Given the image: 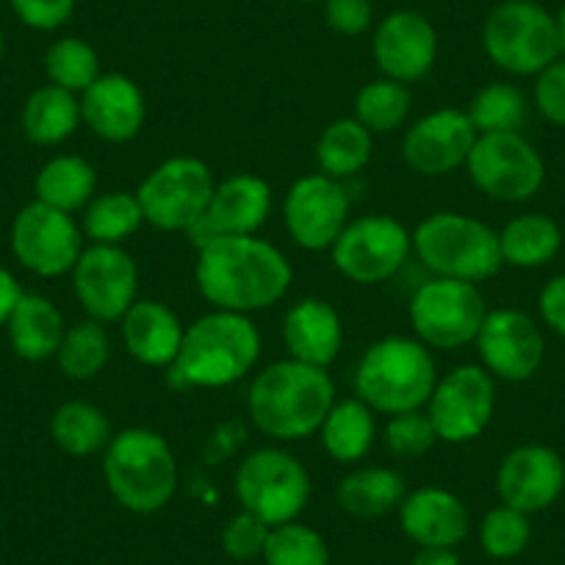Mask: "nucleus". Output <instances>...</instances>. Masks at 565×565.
<instances>
[{
    "instance_id": "9",
    "label": "nucleus",
    "mask_w": 565,
    "mask_h": 565,
    "mask_svg": "<svg viewBox=\"0 0 565 565\" xmlns=\"http://www.w3.org/2000/svg\"><path fill=\"white\" fill-rule=\"evenodd\" d=\"M416 339L430 350H460L475 344L488 317L486 295L477 282L433 277L418 286L407 306Z\"/></svg>"
},
{
    "instance_id": "51",
    "label": "nucleus",
    "mask_w": 565,
    "mask_h": 565,
    "mask_svg": "<svg viewBox=\"0 0 565 565\" xmlns=\"http://www.w3.org/2000/svg\"><path fill=\"white\" fill-rule=\"evenodd\" d=\"M297 3H324V0H297Z\"/></svg>"
},
{
    "instance_id": "14",
    "label": "nucleus",
    "mask_w": 565,
    "mask_h": 565,
    "mask_svg": "<svg viewBox=\"0 0 565 565\" xmlns=\"http://www.w3.org/2000/svg\"><path fill=\"white\" fill-rule=\"evenodd\" d=\"M12 253L34 275L62 277L73 271L84 253V231L73 214L34 200L14 216Z\"/></svg>"
},
{
    "instance_id": "29",
    "label": "nucleus",
    "mask_w": 565,
    "mask_h": 565,
    "mask_svg": "<svg viewBox=\"0 0 565 565\" xmlns=\"http://www.w3.org/2000/svg\"><path fill=\"white\" fill-rule=\"evenodd\" d=\"M322 447L335 463H358L366 458L377 438V424H374V411L363 399H341L330 407L322 427Z\"/></svg>"
},
{
    "instance_id": "24",
    "label": "nucleus",
    "mask_w": 565,
    "mask_h": 565,
    "mask_svg": "<svg viewBox=\"0 0 565 565\" xmlns=\"http://www.w3.org/2000/svg\"><path fill=\"white\" fill-rule=\"evenodd\" d=\"M282 344L295 361L328 369L344 344L339 311L319 297H306L282 319Z\"/></svg>"
},
{
    "instance_id": "40",
    "label": "nucleus",
    "mask_w": 565,
    "mask_h": 565,
    "mask_svg": "<svg viewBox=\"0 0 565 565\" xmlns=\"http://www.w3.org/2000/svg\"><path fill=\"white\" fill-rule=\"evenodd\" d=\"M530 515L515 508H508V504H499V508L488 510L480 524L482 552L493 559L519 557L526 548V543H530Z\"/></svg>"
},
{
    "instance_id": "3",
    "label": "nucleus",
    "mask_w": 565,
    "mask_h": 565,
    "mask_svg": "<svg viewBox=\"0 0 565 565\" xmlns=\"http://www.w3.org/2000/svg\"><path fill=\"white\" fill-rule=\"evenodd\" d=\"M258 358L260 333L253 319L214 308L186 328L167 383L175 391L225 388L247 377Z\"/></svg>"
},
{
    "instance_id": "35",
    "label": "nucleus",
    "mask_w": 565,
    "mask_h": 565,
    "mask_svg": "<svg viewBox=\"0 0 565 565\" xmlns=\"http://www.w3.org/2000/svg\"><path fill=\"white\" fill-rule=\"evenodd\" d=\"M108 358H111V341H108L106 324L95 322V319L67 328L56 352L62 374L75 383L95 380L106 369Z\"/></svg>"
},
{
    "instance_id": "21",
    "label": "nucleus",
    "mask_w": 565,
    "mask_h": 565,
    "mask_svg": "<svg viewBox=\"0 0 565 565\" xmlns=\"http://www.w3.org/2000/svg\"><path fill=\"white\" fill-rule=\"evenodd\" d=\"M565 488V463L554 449L524 444L508 452L497 471V493L502 504L521 513L552 508Z\"/></svg>"
},
{
    "instance_id": "19",
    "label": "nucleus",
    "mask_w": 565,
    "mask_h": 565,
    "mask_svg": "<svg viewBox=\"0 0 565 565\" xmlns=\"http://www.w3.org/2000/svg\"><path fill=\"white\" fill-rule=\"evenodd\" d=\"M271 214V189L253 172H238L216 183L209 211L186 233L194 247H205L216 236H255Z\"/></svg>"
},
{
    "instance_id": "6",
    "label": "nucleus",
    "mask_w": 565,
    "mask_h": 565,
    "mask_svg": "<svg viewBox=\"0 0 565 565\" xmlns=\"http://www.w3.org/2000/svg\"><path fill=\"white\" fill-rule=\"evenodd\" d=\"M413 253L436 277L482 282L504 266L499 233L458 211L430 214L413 233Z\"/></svg>"
},
{
    "instance_id": "43",
    "label": "nucleus",
    "mask_w": 565,
    "mask_h": 565,
    "mask_svg": "<svg viewBox=\"0 0 565 565\" xmlns=\"http://www.w3.org/2000/svg\"><path fill=\"white\" fill-rule=\"evenodd\" d=\"M535 106L552 125L565 128V62H552L543 73H537Z\"/></svg>"
},
{
    "instance_id": "48",
    "label": "nucleus",
    "mask_w": 565,
    "mask_h": 565,
    "mask_svg": "<svg viewBox=\"0 0 565 565\" xmlns=\"http://www.w3.org/2000/svg\"><path fill=\"white\" fill-rule=\"evenodd\" d=\"M411 565H460V557L452 548H422Z\"/></svg>"
},
{
    "instance_id": "11",
    "label": "nucleus",
    "mask_w": 565,
    "mask_h": 565,
    "mask_svg": "<svg viewBox=\"0 0 565 565\" xmlns=\"http://www.w3.org/2000/svg\"><path fill=\"white\" fill-rule=\"evenodd\" d=\"M413 253V233L388 214L350 220L330 247L333 266L358 286H372L394 277Z\"/></svg>"
},
{
    "instance_id": "16",
    "label": "nucleus",
    "mask_w": 565,
    "mask_h": 565,
    "mask_svg": "<svg viewBox=\"0 0 565 565\" xmlns=\"http://www.w3.org/2000/svg\"><path fill=\"white\" fill-rule=\"evenodd\" d=\"M282 220L297 247L308 253H322L333 247L341 231L350 225V194L344 183L322 172L302 175L291 183L286 194Z\"/></svg>"
},
{
    "instance_id": "36",
    "label": "nucleus",
    "mask_w": 565,
    "mask_h": 565,
    "mask_svg": "<svg viewBox=\"0 0 565 565\" xmlns=\"http://www.w3.org/2000/svg\"><path fill=\"white\" fill-rule=\"evenodd\" d=\"M466 114L477 134H521L530 119V103L519 86L488 84L471 97Z\"/></svg>"
},
{
    "instance_id": "34",
    "label": "nucleus",
    "mask_w": 565,
    "mask_h": 565,
    "mask_svg": "<svg viewBox=\"0 0 565 565\" xmlns=\"http://www.w3.org/2000/svg\"><path fill=\"white\" fill-rule=\"evenodd\" d=\"M141 225H145V214H141L136 192L114 189V192L95 194L89 200V205L84 209V227L81 231L86 233V238H92V244H117L119 247Z\"/></svg>"
},
{
    "instance_id": "1",
    "label": "nucleus",
    "mask_w": 565,
    "mask_h": 565,
    "mask_svg": "<svg viewBox=\"0 0 565 565\" xmlns=\"http://www.w3.org/2000/svg\"><path fill=\"white\" fill-rule=\"evenodd\" d=\"M198 289L216 311L249 313L277 306L295 269L271 242L258 236H216L198 249Z\"/></svg>"
},
{
    "instance_id": "20",
    "label": "nucleus",
    "mask_w": 565,
    "mask_h": 565,
    "mask_svg": "<svg viewBox=\"0 0 565 565\" xmlns=\"http://www.w3.org/2000/svg\"><path fill=\"white\" fill-rule=\"evenodd\" d=\"M372 51L385 78L405 86L416 84L436 67L438 31L424 14L399 9L380 20Z\"/></svg>"
},
{
    "instance_id": "26",
    "label": "nucleus",
    "mask_w": 565,
    "mask_h": 565,
    "mask_svg": "<svg viewBox=\"0 0 565 565\" xmlns=\"http://www.w3.org/2000/svg\"><path fill=\"white\" fill-rule=\"evenodd\" d=\"M7 330L14 355L31 363L56 358L64 333H67L62 311L42 295L20 297L18 308L9 317Z\"/></svg>"
},
{
    "instance_id": "7",
    "label": "nucleus",
    "mask_w": 565,
    "mask_h": 565,
    "mask_svg": "<svg viewBox=\"0 0 565 565\" xmlns=\"http://www.w3.org/2000/svg\"><path fill=\"white\" fill-rule=\"evenodd\" d=\"M482 47L510 75H537L559 58L554 14L535 0H504L486 18Z\"/></svg>"
},
{
    "instance_id": "31",
    "label": "nucleus",
    "mask_w": 565,
    "mask_h": 565,
    "mask_svg": "<svg viewBox=\"0 0 565 565\" xmlns=\"http://www.w3.org/2000/svg\"><path fill=\"white\" fill-rule=\"evenodd\" d=\"M374 153V136L355 117H341L322 130L317 141L319 172L344 183L366 170Z\"/></svg>"
},
{
    "instance_id": "23",
    "label": "nucleus",
    "mask_w": 565,
    "mask_h": 565,
    "mask_svg": "<svg viewBox=\"0 0 565 565\" xmlns=\"http://www.w3.org/2000/svg\"><path fill=\"white\" fill-rule=\"evenodd\" d=\"M402 532L422 548H455L469 535V510L458 493L427 486L399 504Z\"/></svg>"
},
{
    "instance_id": "47",
    "label": "nucleus",
    "mask_w": 565,
    "mask_h": 565,
    "mask_svg": "<svg viewBox=\"0 0 565 565\" xmlns=\"http://www.w3.org/2000/svg\"><path fill=\"white\" fill-rule=\"evenodd\" d=\"M23 295L25 291L20 289L18 277H14L7 266H0V328H7L9 317L14 313V308H18L20 297Z\"/></svg>"
},
{
    "instance_id": "41",
    "label": "nucleus",
    "mask_w": 565,
    "mask_h": 565,
    "mask_svg": "<svg viewBox=\"0 0 565 565\" xmlns=\"http://www.w3.org/2000/svg\"><path fill=\"white\" fill-rule=\"evenodd\" d=\"M383 441L385 449L396 458H422L438 444V433L427 413L407 411L388 418Z\"/></svg>"
},
{
    "instance_id": "39",
    "label": "nucleus",
    "mask_w": 565,
    "mask_h": 565,
    "mask_svg": "<svg viewBox=\"0 0 565 565\" xmlns=\"http://www.w3.org/2000/svg\"><path fill=\"white\" fill-rule=\"evenodd\" d=\"M264 559L266 565H330V548L313 526L289 521L271 526Z\"/></svg>"
},
{
    "instance_id": "13",
    "label": "nucleus",
    "mask_w": 565,
    "mask_h": 565,
    "mask_svg": "<svg viewBox=\"0 0 565 565\" xmlns=\"http://www.w3.org/2000/svg\"><path fill=\"white\" fill-rule=\"evenodd\" d=\"M497 411V383L477 363H463L438 377L427 416L444 444H469L486 433Z\"/></svg>"
},
{
    "instance_id": "10",
    "label": "nucleus",
    "mask_w": 565,
    "mask_h": 565,
    "mask_svg": "<svg viewBox=\"0 0 565 565\" xmlns=\"http://www.w3.org/2000/svg\"><path fill=\"white\" fill-rule=\"evenodd\" d=\"M214 172L194 156L161 161L136 189L145 222L167 233H189L205 216L214 194Z\"/></svg>"
},
{
    "instance_id": "33",
    "label": "nucleus",
    "mask_w": 565,
    "mask_h": 565,
    "mask_svg": "<svg viewBox=\"0 0 565 565\" xmlns=\"http://www.w3.org/2000/svg\"><path fill=\"white\" fill-rule=\"evenodd\" d=\"M51 438L62 452L73 458H89V455L106 452L111 441V422L97 405L84 399L64 402L56 407L51 418Z\"/></svg>"
},
{
    "instance_id": "27",
    "label": "nucleus",
    "mask_w": 565,
    "mask_h": 565,
    "mask_svg": "<svg viewBox=\"0 0 565 565\" xmlns=\"http://www.w3.org/2000/svg\"><path fill=\"white\" fill-rule=\"evenodd\" d=\"M23 134L25 139L40 148H56L78 130L84 122L81 117V100L73 92L56 84H45L31 92L23 106Z\"/></svg>"
},
{
    "instance_id": "46",
    "label": "nucleus",
    "mask_w": 565,
    "mask_h": 565,
    "mask_svg": "<svg viewBox=\"0 0 565 565\" xmlns=\"http://www.w3.org/2000/svg\"><path fill=\"white\" fill-rule=\"evenodd\" d=\"M537 308H541L543 322L565 339V275L552 277L543 286L541 297H537Z\"/></svg>"
},
{
    "instance_id": "44",
    "label": "nucleus",
    "mask_w": 565,
    "mask_h": 565,
    "mask_svg": "<svg viewBox=\"0 0 565 565\" xmlns=\"http://www.w3.org/2000/svg\"><path fill=\"white\" fill-rule=\"evenodd\" d=\"M20 23L34 31H56L73 18L75 0H9Z\"/></svg>"
},
{
    "instance_id": "15",
    "label": "nucleus",
    "mask_w": 565,
    "mask_h": 565,
    "mask_svg": "<svg viewBox=\"0 0 565 565\" xmlns=\"http://www.w3.org/2000/svg\"><path fill=\"white\" fill-rule=\"evenodd\" d=\"M73 291L89 319L95 322H122L139 295L136 260L117 244L84 247L73 266Z\"/></svg>"
},
{
    "instance_id": "4",
    "label": "nucleus",
    "mask_w": 565,
    "mask_h": 565,
    "mask_svg": "<svg viewBox=\"0 0 565 565\" xmlns=\"http://www.w3.org/2000/svg\"><path fill=\"white\" fill-rule=\"evenodd\" d=\"M103 477L125 510L150 515L164 510L178 493V460L170 441L148 427H130L108 441Z\"/></svg>"
},
{
    "instance_id": "49",
    "label": "nucleus",
    "mask_w": 565,
    "mask_h": 565,
    "mask_svg": "<svg viewBox=\"0 0 565 565\" xmlns=\"http://www.w3.org/2000/svg\"><path fill=\"white\" fill-rule=\"evenodd\" d=\"M554 25H557V42H559V53L565 56V7L554 14Z\"/></svg>"
},
{
    "instance_id": "50",
    "label": "nucleus",
    "mask_w": 565,
    "mask_h": 565,
    "mask_svg": "<svg viewBox=\"0 0 565 565\" xmlns=\"http://www.w3.org/2000/svg\"><path fill=\"white\" fill-rule=\"evenodd\" d=\"M0 58H3V31H0Z\"/></svg>"
},
{
    "instance_id": "28",
    "label": "nucleus",
    "mask_w": 565,
    "mask_h": 565,
    "mask_svg": "<svg viewBox=\"0 0 565 565\" xmlns=\"http://www.w3.org/2000/svg\"><path fill=\"white\" fill-rule=\"evenodd\" d=\"M405 497L407 491L402 475L385 469V466H366V469L352 471L335 488L339 508L363 521L383 519L391 510H399Z\"/></svg>"
},
{
    "instance_id": "25",
    "label": "nucleus",
    "mask_w": 565,
    "mask_h": 565,
    "mask_svg": "<svg viewBox=\"0 0 565 565\" xmlns=\"http://www.w3.org/2000/svg\"><path fill=\"white\" fill-rule=\"evenodd\" d=\"M119 324L130 358L141 366L170 369L175 363L186 328L170 306L159 300H136Z\"/></svg>"
},
{
    "instance_id": "12",
    "label": "nucleus",
    "mask_w": 565,
    "mask_h": 565,
    "mask_svg": "<svg viewBox=\"0 0 565 565\" xmlns=\"http://www.w3.org/2000/svg\"><path fill=\"white\" fill-rule=\"evenodd\" d=\"M466 170L471 183L499 203H526L546 178L541 153L521 134H480Z\"/></svg>"
},
{
    "instance_id": "38",
    "label": "nucleus",
    "mask_w": 565,
    "mask_h": 565,
    "mask_svg": "<svg viewBox=\"0 0 565 565\" xmlns=\"http://www.w3.org/2000/svg\"><path fill=\"white\" fill-rule=\"evenodd\" d=\"M411 114V92L391 78L372 81L355 97V119L369 134H391L402 128Z\"/></svg>"
},
{
    "instance_id": "45",
    "label": "nucleus",
    "mask_w": 565,
    "mask_h": 565,
    "mask_svg": "<svg viewBox=\"0 0 565 565\" xmlns=\"http://www.w3.org/2000/svg\"><path fill=\"white\" fill-rule=\"evenodd\" d=\"M324 20L341 36H361L372 29V0H324Z\"/></svg>"
},
{
    "instance_id": "8",
    "label": "nucleus",
    "mask_w": 565,
    "mask_h": 565,
    "mask_svg": "<svg viewBox=\"0 0 565 565\" xmlns=\"http://www.w3.org/2000/svg\"><path fill=\"white\" fill-rule=\"evenodd\" d=\"M233 491L247 513L269 526L289 524L311 499V475L295 455L277 447L255 449L238 463Z\"/></svg>"
},
{
    "instance_id": "18",
    "label": "nucleus",
    "mask_w": 565,
    "mask_h": 565,
    "mask_svg": "<svg viewBox=\"0 0 565 565\" xmlns=\"http://www.w3.org/2000/svg\"><path fill=\"white\" fill-rule=\"evenodd\" d=\"M475 344L482 369L491 372V377L508 380V383L530 380L541 369L543 352H546L537 324L513 308L488 311Z\"/></svg>"
},
{
    "instance_id": "32",
    "label": "nucleus",
    "mask_w": 565,
    "mask_h": 565,
    "mask_svg": "<svg viewBox=\"0 0 565 565\" xmlns=\"http://www.w3.org/2000/svg\"><path fill=\"white\" fill-rule=\"evenodd\" d=\"M504 264L515 269H537L554 260L563 247V233L557 222L546 214H521L499 231Z\"/></svg>"
},
{
    "instance_id": "5",
    "label": "nucleus",
    "mask_w": 565,
    "mask_h": 565,
    "mask_svg": "<svg viewBox=\"0 0 565 565\" xmlns=\"http://www.w3.org/2000/svg\"><path fill=\"white\" fill-rule=\"evenodd\" d=\"M438 383L430 347L407 335H388L369 347L355 366V394L374 413L422 411Z\"/></svg>"
},
{
    "instance_id": "37",
    "label": "nucleus",
    "mask_w": 565,
    "mask_h": 565,
    "mask_svg": "<svg viewBox=\"0 0 565 565\" xmlns=\"http://www.w3.org/2000/svg\"><path fill=\"white\" fill-rule=\"evenodd\" d=\"M47 81L73 95H84L97 78H100V56L89 42L78 36H64L56 40L45 53Z\"/></svg>"
},
{
    "instance_id": "42",
    "label": "nucleus",
    "mask_w": 565,
    "mask_h": 565,
    "mask_svg": "<svg viewBox=\"0 0 565 565\" xmlns=\"http://www.w3.org/2000/svg\"><path fill=\"white\" fill-rule=\"evenodd\" d=\"M269 532L271 526L266 524V521H260L258 515L242 510V513L233 515L225 524V530H222V548H225L227 557L233 559L264 557Z\"/></svg>"
},
{
    "instance_id": "30",
    "label": "nucleus",
    "mask_w": 565,
    "mask_h": 565,
    "mask_svg": "<svg viewBox=\"0 0 565 565\" xmlns=\"http://www.w3.org/2000/svg\"><path fill=\"white\" fill-rule=\"evenodd\" d=\"M34 194L40 203L64 211V214L84 211L89 200L97 194L95 167L86 159H81V156H53L36 172Z\"/></svg>"
},
{
    "instance_id": "17",
    "label": "nucleus",
    "mask_w": 565,
    "mask_h": 565,
    "mask_svg": "<svg viewBox=\"0 0 565 565\" xmlns=\"http://www.w3.org/2000/svg\"><path fill=\"white\" fill-rule=\"evenodd\" d=\"M477 136L480 134L471 125L469 114L460 108H438L407 128L402 139V159L424 178L449 175L466 167Z\"/></svg>"
},
{
    "instance_id": "22",
    "label": "nucleus",
    "mask_w": 565,
    "mask_h": 565,
    "mask_svg": "<svg viewBox=\"0 0 565 565\" xmlns=\"http://www.w3.org/2000/svg\"><path fill=\"white\" fill-rule=\"evenodd\" d=\"M81 117L97 139L125 145L139 136L148 119V103L134 78L122 73H103L81 95Z\"/></svg>"
},
{
    "instance_id": "2",
    "label": "nucleus",
    "mask_w": 565,
    "mask_h": 565,
    "mask_svg": "<svg viewBox=\"0 0 565 565\" xmlns=\"http://www.w3.org/2000/svg\"><path fill=\"white\" fill-rule=\"evenodd\" d=\"M335 405V385L328 369L277 361L260 369L247 394V413L264 436L277 441H300L322 427Z\"/></svg>"
}]
</instances>
